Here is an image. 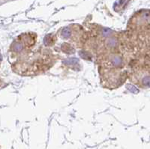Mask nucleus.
<instances>
[{
  "mask_svg": "<svg viewBox=\"0 0 150 149\" xmlns=\"http://www.w3.org/2000/svg\"><path fill=\"white\" fill-rule=\"evenodd\" d=\"M22 49L9 53L12 60L11 68L14 73L23 76H36L45 73L56 61V55L49 49L40 47L39 49Z\"/></svg>",
  "mask_w": 150,
  "mask_h": 149,
  "instance_id": "1",
  "label": "nucleus"
},
{
  "mask_svg": "<svg viewBox=\"0 0 150 149\" xmlns=\"http://www.w3.org/2000/svg\"><path fill=\"white\" fill-rule=\"evenodd\" d=\"M128 78L143 88L150 87V56H141L132 59L128 66Z\"/></svg>",
  "mask_w": 150,
  "mask_h": 149,
  "instance_id": "2",
  "label": "nucleus"
},
{
  "mask_svg": "<svg viewBox=\"0 0 150 149\" xmlns=\"http://www.w3.org/2000/svg\"><path fill=\"white\" fill-rule=\"evenodd\" d=\"M60 31V37L72 43L77 48H83L85 46L87 32L81 25H71Z\"/></svg>",
  "mask_w": 150,
  "mask_h": 149,
  "instance_id": "3",
  "label": "nucleus"
}]
</instances>
